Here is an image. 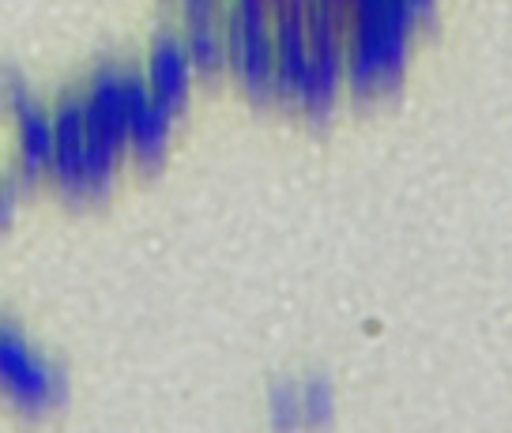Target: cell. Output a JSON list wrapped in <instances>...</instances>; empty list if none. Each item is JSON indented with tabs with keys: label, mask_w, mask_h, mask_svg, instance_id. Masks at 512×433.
Segmentation results:
<instances>
[{
	"label": "cell",
	"mask_w": 512,
	"mask_h": 433,
	"mask_svg": "<svg viewBox=\"0 0 512 433\" xmlns=\"http://www.w3.org/2000/svg\"><path fill=\"white\" fill-rule=\"evenodd\" d=\"M324 4H336V8H343V4H351V0H324Z\"/></svg>",
	"instance_id": "7a4b0ae2"
},
{
	"label": "cell",
	"mask_w": 512,
	"mask_h": 433,
	"mask_svg": "<svg viewBox=\"0 0 512 433\" xmlns=\"http://www.w3.org/2000/svg\"><path fill=\"white\" fill-rule=\"evenodd\" d=\"M298 4H309V0H298Z\"/></svg>",
	"instance_id": "3957f363"
},
{
	"label": "cell",
	"mask_w": 512,
	"mask_h": 433,
	"mask_svg": "<svg viewBox=\"0 0 512 433\" xmlns=\"http://www.w3.org/2000/svg\"><path fill=\"white\" fill-rule=\"evenodd\" d=\"M309 411H313L317 418H324L328 411H332V392H328V385L309 388Z\"/></svg>",
	"instance_id": "6da1fadb"
}]
</instances>
